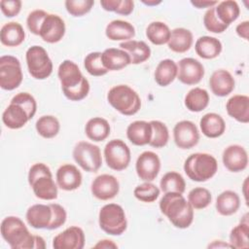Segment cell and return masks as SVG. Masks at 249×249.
Masks as SVG:
<instances>
[{
    "instance_id": "obj_17",
    "label": "cell",
    "mask_w": 249,
    "mask_h": 249,
    "mask_svg": "<svg viewBox=\"0 0 249 249\" xmlns=\"http://www.w3.org/2000/svg\"><path fill=\"white\" fill-rule=\"evenodd\" d=\"M65 30V22L59 16L48 14L41 25L39 36L44 42L54 44L64 37Z\"/></svg>"
},
{
    "instance_id": "obj_48",
    "label": "cell",
    "mask_w": 249,
    "mask_h": 249,
    "mask_svg": "<svg viewBox=\"0 0 249 249\" xmlns=\"http://www.w3.org/2000/svg\"><path fill=\"white\" fill-rule=\"evenodd\" d=\"M47 16H48V13L40 9L34 10L31 13H29L26 18V25L28 30L34 35H39L41 25Z\"/></svg>"
},
{
    "instance_id": "obj_40",
    "label": "cell",
    "mask_w": 249,
    "mask_h": 249,
    "mask_svg": "<svg viewBox=\"0 0 249 249\" xmlns=\"http://www.w3.org/2000/svg\"><path fill=\"white\" fill-rule=\"evenodd\" d=\"M249 225L248 222H241L231 229L230 232V241L231 248L244 249L249 247Z\"/></svg>"
},
{
    "instance_id": "obj_49",
    "label": "cell",
    "mask_w": 249,
    "mask_h": 249,
    "mask_svg": "<svg viewBox=\"0 0 249 249\" xmlns=\"http://www.w3.org/2000/svg\"><path fill=\"white\" fill-rule=\"evenodd\" d=\"M53 210V218L49 230H56L63 226L67 219V213L65 208L58 203H50Z\"/></svg>"
},
{
    "instance_id": "obj_33",
    "label": "cell",
    "mask_w": 249,
    "mask_h": 249,
    "mask_svg": "<svg viewBox=\"0 0 249 249\" xmlns=\"http://www.w3.org/2000/svg\"><path fill=\"white\" fill-rule=\"evenodd\" d=\"M110 124L107 120L101 117L89 119L85 126V133L87 137L94 142H101L105 140L110 135Z\"/></svg>"
},
{
    "instance_id": "obj_44",
    "label": "cell",
    "mask_w": 249,
    "mask_h": 249,
    "mask_svg": "<svg viewBox=\"0 0 249 249\" xmlns=\"http://www.w3.org/2000/svg\"><path fill=\"white\" fill-rule=\"evenodd\" d=\"M160 193V189L151 182H144L135 187L133 190L134 196L142 202H154L157 200Z\"/></svg>"
},
{
    "instance_id": "obj_32",
    "label": "cell",
    "mask_w": 249,
    "mask_h": 249,
    "mask_svg": "<svg viewBox=\"0 0 249 249\" xmlns=\"http://www.w3.org/2000/svg\"><path fill=\"white\" fill-rule=\"evenodd\" d=\"M215 207L222 216H231L237 212L240 207V197L237 193L227 190L222 192L216 198Z\"/></svg>"
},
{
    "instance_id": "obj_11",
    "label": "cell",
    "mask_w": 249,
    "mask_h": 249,
    "mask_svg": "<svg viewBox=\"0 0 249 249\" xmlns=\"http://www.w3.org/2000/svg\"><path fill=\"white\" fill-rule=\"evenodd\" d=\"M103 154L107 166L113 170H124L130 163V150L122 139L110 140L105 145Z\"/></svg>"
},
{
    "instance_id": "obj_51",
    "label": "cell",
    "mask_w": 249,
    "mask_h": 249,
    "mask_svg": "<svg viewBox=\"0 0 249 249\" xmlns=\"http://www.w3.org/2000/svg\"><path fill=\"white\" fill-rule=\"evenodd\" d=\"M134 2L132 0H121V3L116 11V14L122 16H128L133 12Z\"/></svg>"
},
{
    "instance_id": "obj_50",
    "label": "cell",
    "mask_w": 249,
    "mask_h": 249,
    "mask_svg": "<svg viewBox=\"0 0 249 249\" xmlns=\"http://www.w3.org/2000/svg\"><path fill=\"white\" fill-rule=\"evenodd\" d=\"M20 0H1L0 8L3 15L7 18H14L18 16L21 10Z\"/></svg>"
},
{
    "instance_id": "obj_16",
    "label": "cell",
    "mask_w": 249,
    "mask_h": 249,
    "mask_svg": "<svg viewBox=\"0 0 249 249\" xmlns=\"http://www.w3.org/2000/svg\"><path fill=\"white\" fill-rule=\"evenodd\" d=\"M86 242L85 232L78 226H71L53 239L54 249H83Z\"/></svg>"
},
{
    "instance_id": "obj_8",
    "label": "cell",
    "mask_w": 249,
    "mask_h": 249,
    "mask_svg": "<svg viewBox=\"0 0 249 249\" xmlns=\"http://www.w3.org/2000/svg\"><path fill=\"white\" fill-rule=\"evenodd\" d=\"M29 74L36 80H45L53 73V65L47 51L38 45L31 46L25 53Z\"/></svg>"
},
{
    "instance_id": "obj_12",
    "label": "cell",
    "mask_w": 249,
    "mask_h": 249,
    "mask_svg": "<svg viewBox=\"0 0 249 249\" xmlns=\"http://www.w3.org/2000/svg\"><path fill=\"white\" fill-rule=\"evenodd\" d=\"M173 139L178 148L183 150L192 149L199 141V132L195 123L183 120L174 125Z\"/></svg>"
},
{
    "instance_id": "obj_43",
    "label": "cell",
    "mask_w": 249,
    "mask_h": 249,
    "mask_svg": "<svg viewBox=\"0 0 249 249\" xmlns=\"http://www.w3.org/2000/svg\"><path fill=\"white\" fill-rule=\"evenodd\" d=\"M84 66L87 72L94 77H100L108 73V70L102 63L100 52H92L88 53L84 59Z\"/></svg>"
},
{
    "instance_id": "obj_4",
    "label": "cell",
    "mask_w": 249,
    "mask_h": 249,
    "mask_svg": "<svg viewBox=\"0 0 249 249\" xmlns=\"http://www.w3.org/2000/svg\"><path fill=\"white\" fill-rule=\"evenodd\" d=\"M3 239L12 249H31L35 247V235L31 234L23 221L17 216L5 217L0 226Z\"/></svg>"
},
{
    "instance_id": "obj_37",
    "label": "cell",
    "mask_w": 249,
    "mask_h": 249,
    "mask_svg": "<svg viewBox=\"0 0 249 249\" xmlns=\"http://www.w3.org/2000/svg\"><path fill=\"white\" fill-rule=\"evenodd\" d=\"M171 30L168 25L162 21H153L146 28L148 40L157 46L164 45L169 41Z\"/></svg>"
},
{
    "instance_id": "obj_19",
    "label": "cell",
    "mask_w": 249,
    "mask_h": 249,
    "mask_svg": "<svg viewBox=\"0 0 249 249\" xmlns=\"http://www.w3.org/2000/svg\"><path fill=\"white\" fill-rule=\"evenodd\" d=\"M55 180L58 188L63 191H74L80 188L83 176L78 167L71 163H65L58 167L55 173Z\"/></svg>"
},
{
    "instance_id": "obj_21",
    "label": "cell",
    "mask_w": 249,
    "mask_h": 249,
    "mask_svg": "<svg viewBox=\"0 0 249 249\" xmlns=\"http://www.w3.org/2000/svg\"><path fill=\"white\" fill-rule=\"evenodd\" d=\"M209 87L216 96L224 97L232 92L235 87L233 76L226 69L214 71L209 79Z\"/></svg>"
},
{
    "instance_id": "obj_38",
    "label": "cell",
    "mask_w": 249,
    "mask_h": 249,
    "mask_svg": "<svg viewBox=\"0 0 249 249\" xmlns=\"http://www.w3.org/2000/svg\"><path fill=\"white\" fill-rule=\"evenodd\" d=\"M35 128L40 136L46 139L55 137L60 129V124L57 118L52 115H44L40 117L36 124Z\"/></svg>"
},
{
    "instance_id": "obj_18",
    "label": "cell",
    "mask_w": 249,
    "mask_h": 249,
    "mask_svg": "<svg viewBox=\"0 0 249 249\" xmlns=\"http://www.w3.org/2000/svg\"><path fill=\"white\" fill-rule=\"evenodd\" d=\"M224 166L231 172H240L248 165V154L245 148L238 144H232L225 148L222 154Z\"/></svg>"
},
{
    "instance_id": "obj_10",
    "label": "cell",
    "mask_w": 249,
    "mask_h": 249,
    "mask_svg": "<svg viewBox=\"0 0 249 249\" xmlns=\"http://www.w3.org/2000/svg\"><path fill=\"white\" fill-rule=\"evenodd\" d=\"M23 79L20 61L13 55L0 57V87L5 90L18 89Z\"/></svg>"
},
{
    "instance_id": "obj_15",
    "label": "cell",
    "mask_w": 249,
    "mask_h": 249,
    "mask_svg": "<svg viewBox=\"0 0 249 249\" xmlns=\"http://www.w3.org/2000/svg\"><path fill=\"white\" fill-rule=\"evenodd\" d=\"M120 191L118 179L111 174H101L96 176L90 185V192L94 197L100 200L114 198Z\"/></svg>"
},
{
    "instance_id": "obj_29",
    "label": "cell",
    "mask_w": 249,
    "mask_h": 249,
    "mask_svg": "<svg viewBox=\"0 0 249 249\" xmlns=\"http://www.w3.org/2000/svg\"><path fill=\"white\" fill-rule=\"evenodd\" d=\"M194 42L193 33L184 27H177L171 30V35L167 46L169 50L177 53H183L188 52Z\"/></svg>"
},
{
    "instance_id": "obj_30",
    "label": "cell",
    "mask_w": 249,
    "mask_h": 249,
    "mask_svg": "<svg viewBox=\"0 0 249 249\" xmlns=\"http://www.w3.org/2000/svg\"><path fill=\"white\" fill-rule=\"evenodd\" d=\"M223 46L219 39L211 36H201L195 44L196 54L203 59H213L220 55Z\"/></svg>"
},
{
    "instance_id": "obj_31",
    "label": "cell",
    "mask_w": 249,
    "mask_h": 249,
    "mask_svg": "<svg viewBox=\"0 0 249 249\" xmlns=\"http://www.w3.org/2000/svg\"><path fill=\"white\" fill-rule=\"evenodd\" d=\"M119 47L129 54L131 64H141L151 56V49L144 41L129 40L122 42Z\"/></svg>"
},
{
    "instance_id": "obj_34",
    "label": "cell",
    "mask_w": 249,
    "mask_h": 249,
    "mask_svg": "<svg viewBox=\"0 0 249 249\" xmlns=\"http://www.w3.org/2000/svg\"><path fill=\"white\" fill-rule=\"evenodd\" d=\"M178 74L177 63L170 59L165 58L159 62L156 67L154 77L156 83L160 87H167L170 85L176 78Z\"/></svg>"
},
{
    "instance_id": "obj_26",
    "label": "cell",
    "mask_w": 249,
    "mask_h": 249,
    "mask_svg": "<svg viewBox=\"0 0 249 249\" xmlns=\"http://www.w3.org/2000/svg\"><path fill=\"white\" fill-rule=\"evenodd\" d=\"M105 35L111 41H129L135 36L134 26L122 19H114L110 21L105 28Z\"/></svg>"
},
{
    "instance_id": "obj_54",
    "label": "cell",
    "mask_w": 249,
    "mask_h": 249,
    "mask_svg": "<svg viewBox=\"0 0 249 249\" xmlns=\"http://www.w3.org/2000/svg\"><path fill=\"white\" fill-rule=\"evenodd\" d=\"M191 4L197 8V9H204V8H212L218 4V1H208V0H195L191 1Z\"/></svg>"
},
{
    "instance_id": "obj_13",
    "label": "cell",
    "mask_w": 249,
    "mask_h": 249,
    "mask_svg": "<svg viewBox=\"0 0 249 249\" xmlns=\"http://www.w3.org/2000/svg\"><path fill=\"white\" fill-rule=\"evenodd\" d=\"M137 176L145 182L154 181L160 170V160L159 156L152 151L141 153L135 162Z\"/></svg>"
},
{
    "instance_id": "obj_7",
    "label": "cell",
    "mask_w": 249,
    "mask_h": 249,
    "mask_svg": "<svg viewBox=\"0 0 249 249\" xmlns=\"http://www.w3.org/2000/svg\"><path fill=\"white\" fill-rule=\"evenodd\" d=\"M100 229L110 235H121L127 228V220L124 208L117 203L102 206L98 213Z\"/></svg>"
},
{
    "instance_id": "obj_57",
    "label": "cell",
    "mask_w": 249,
    "mask_h": 249,
    "mask_svg": "<svg viewBox=\"0 0 249 249\" xmlns=\"http://www.w3.org/2000/svg\"><path fill=\"white\" fill-rule=\"evenodd\" d=\"M208 247H230V248H231L230 243H225L222 240H215L212 244H209Z\"/></svg>"
},
{
    "instance_id": "obj_28",
    "label": "cell",
    "mask_w": 249,
    "mask_h": 249,
    "mask_svg": "<svg viewBox=\"0 0 249 249\" xmlns=\"http://www.w3.org/2000/svg\"><path fill=\"white\" fill-rule=\"evenodd\" d=\"M25 31L22 25L17 21L5 23L0 30V41L6 47H18L23 43Z\"/></svg>"
},
{
    "instance_id": "obj_27",
    "label": "cell",
    "mask_w": 249,
    "mask_h": 249,
    "mask_svg": "<svg viewBox=\"0 0 249 249\" xmlns=\"http://www.w3.org/2000/svg\"><path fill=\"white\" fill-rule=\"evenodd\" d=\"M199 126L202 134L208 138L220 137L226 130L224 119L219 114L213 112L207 113L201 117Z\"/></svg>"
},
{
    "instance_id": "obj_6",
    "label": "cell",
    "mask_w": 249,
    "mask_h": 249,
    "mask_svg": "<svg viewBox=\"0 0 249 249\" xmlns=\"http://www.w3.org/2000/svg\"><path fill=\"white\" fill-rule=\"evenodd\" d=\"M108 103L124 116H133L141 108V98L138 93L127 85H117L107 93Z\"/></svg>"
},
{
    "instance_id": "obj_25",
    "label": "cell",
    "mask_w": 249,
    "mask_h": 249,
    "mask_svg": "<svg viewBox=\"0 0 249 249\" xmlns=\"http://www.w3.org/2000/svg\"><path fill=\"white\" fill-rule=\"evenodd\" d=\"M152 133V125L146 121H134L126 128V137L135 146L149 145Z\"/></svg>"
},
{
    "instance_id": "obj_5",
    "label": "cell",
    "mask_w": 249,
    "mask_h": 249,
    "mask_svg": "<svg viewBox=\"0 0 249 249\" xmlns=\"http://www.w3.org/2000/svg\"><path fill=\"white\" fill-rule=\"evenodd\" d=\"M183 168L192 181L206 182L216 174L218 162L210 154L194 153L186 159Z\"/></svg>"
},
{
    "instance_id": "obj_46",
    "label": "cell",
    "mask_w": 249,
    "mask_h": 249,
    "mask_svg": "<svg viewBox=\"0 0 249 249\" xmlns=\"http://www.w3.org/2000/svg\"><path fill=\"white\" fill-rule=\"evenodd\" d=\"M214 7L209 8L205 12L203 16V24H204V27L212 33H223L228 29L229 26L219 20V18L215 14Z\"/></svg>"
},
{
    "instance_id": "obj_3",
    "label": "cell",
    "mask_w": 249,
    "mask_h": 249,
    "mask_svg": "<svg viewBox=\"0 0 249 249\" xmlns=\"http://www.w3.org/2000/svg\"><path fill=\"white\" fill-rule=\"evenodd\" d=\"M28 184L35 196L42 200H53L58 195V186L53 178L50 167L43 163H34L28 171Z\"/></svg>"
},
{
    "instance_id": "obj_2",
    "label": "cell",
    "mask_w": 249,
    "mask_h": 249,
    "mask_svg": "<svg viewBox=\"0 0 249 249\" xmlns=\"http://www.w3.org/2000/svg\"><path fill=\"white\" fill-rule=\"evenodd\" d=\"M160 212L177 229H187L194 221V208L180 193H164L160 200Z\"/></svg>"
},
{
    "instance_id": "obj_23",
    "label": "cell",
    "mask_w": 249,
    "mask_h": 249,
    "mask_svg": "<svg viewBox=\"0 0 249 249\" xmlns=\"http://www.w3.org/2000/svg\"><path fill=\"white\" fill-rule=\"evenodd\" d=\"M226 110L230 117L235 121L249 123V96L245 94H235L229 98L226 103Z\"/></svg>"
},
{
    "instance_id": "obj_24",
    "label": "cell",
    "mask_w": 249,
    "mask_h": 249,
    "mask_svg": "<svg viewBox=\"0 0 249 249\" xmlns=\"http://www.w3.org/2000/svg\"><path fill=\"white\" fill-rule=\"evenodd\" d=\"M30 120L27 111L19 104L11 102L2 114L3 124L11 129H18L23 127Z\"/></svg>"
},
{
    "instance_id": "obj_42",
    "label": "cell",
    "mask_w": 249,
    "mask_h": 249,
    "mask_svg": "<svg viewBox=\"0 0 249 249\" xmlns=\"http://www.w3.org/2000/svg\"><path fill=\"white\" fill-rule=\"evenodd\" d=\"M150 124L152 125L153 133L149 145L154 148L164 147L169 140V131L166 124L160 121L156 120L151 121Z\"/></svg>"
},
{
    "instance_id": "obj_20",
    "label": "cell",
    "mask_w": 249,
    "mask_h": 249,
    "mask_svg": "<svg viewBox=\"0 0 249 249\" xmlns=\"http://www.w3.org/2000/svg\"><path fill=\"white\" fill-rule=\"evenodd\" d=\"M52 218L53 210L50 204H33L27 209L25 214L27 224L31 228L37 230H49Z\"/></svg>"
},
{
    "instance_id": "obj_58",
    "label": "cell",
    "mask_w": 249,
    "mask_h": 249,
    "mask_svg": "<svg viewBox=\"0 0 249 249\" xmlns=\"http://www.w3.org/2000/svg\"><path fill=\"white\" fill-rule=\"evenodd\" d=\"M142 3H144L145 5H148V6H156L160 3H161V1H156V0H154V1H145V0H142Z\"/></svg>"
},
{
    "instance_id": "obj_9",
    "label": "cell",
    "mask_w": 249,
    "mask_h": 249,
    "mask_svg": "<svg viewBox=\"0 0 249 249\" xmlns=\"http://www.w3.org/2000/svg\"><path fill=\"white\" fill-rule=\"evenodd\" d=\"M76 163L87 172H96L102 165L100 148L90 142H78L72 152Z\"/></svg>"
},
{
    "instance_id": "obj_14",
    "label": "cell",
    "mask_w": 249,
    "mask_h": 249,
    "mask_svg": "<svg viewBox=\"0 0 249 249\" xmlns=\"http://www.w3.org/2000/svg\"><path fill=\"white\" fill-rule=\"evenodd\" d=\"M177 79L184 85L194 86L198 84L204 76V66L197 59L184 57L178 64Z\"/></svg>"
},
{
    "instance_id": "obj_41",
    "label": "cell",
    "mask_w": 249,
    "mask_h": 249,
    "mask_svg": "<svg viewBox=\"0 0 249 249\" xmlns=\"http://www.w3.org/2000/svg\"><path fill=\"white\" fill-rule=\"evenodd\" d=\"M188 201L194 209H204L211 203L212 195L206 188L196 187L189 192Z\"/></svg>"
},
{
    "instance_id": "obj_39",
    "label": "cell",
    "mask_w": 249,
    "mask_h": 249,
    "mask_svg": "<svg viewBox=\"0 0 249 249\" xmlns=\"http://www.w3.org/2000/svg\"><path fill=\"white\" fill-rule=\"evenodd\" d=\"M160 187L163 193L174 192L184 194L186 190V182L180 173L176 171H169L161 177Z\"/></svg>"
},
{
    "instance_id": "obj_22",
    "label": "cell",
    "mask_w": 249,
    "mask_h": 249,
    "mask_svg": "<svg viewBox=\"0 0 249 249\" xmlns=\"http://www.w3.org/2000/svg\"><path fill=\"white\" fill-rule=\"evenodd\" d=\"M101 60L108 71H119L131 64L129 54L121 48H108L101 53Z\"/></svg>"
},
{
    "instance_id": "obj_35",
    "label": "cell",
    "mask_w": 249,
    "mask_h": 249,
    "mask_svg": "<svg viewBox=\"0 0 249 249\" xmlns=\"http://www.w3.org/2000/svg\"><path fill=\"white\" fill-rule=\"evenodd\" d=\"M209 93L206 89L201 88H194L185 95L184 104L191 112H201L209 104Z\"/></svg>"
},
{
    "instance_id": "obj_52",
    "label": "cell",
    "mask_w": 249,
    "mask_h": 249,
    "mask_svg": "<svg viewBox=\"0 0 249 249\" xmlns=\"http://www.w3.org/2000/svg\"><path fill=\"white\" fill-rule=\"evenodd\" d=\"M235 32L236 34L244 39V40H248V36H249V21L248 20H244L240 23H238L235 27Z\"/></svg>"
},
{
    "instance_id": "obj_45",
    "label": "cell",
    "mask_w": 249,
    "mask_h": 249,
    "mask_svg": "<svg viewBox=\"0 0 249 249\" xmlns=\"http://www.w3.org/2000/svg\"><path fill=\"white\" fill-rule=\"evenodd\" d=\"M66 11L72 17H83L84 15L90 12L94 5L92 0H66L65 3Z\"/></svg>"
},
{
    "instance_id": "obj_36",
    "label": "cell",
    "mask_w": 249,
    "mask_h": 249,
    "mask_svg": "<svg viewBox=\"0 0 249 249\" xmlns=\"http://www.w3.org/2000/svg\"><path fill=\"white\" fill-rule=\"evenodd\" d=\"M215 14L219 20L224 24L230 26L231 22L237 19L240 14V8L236 1L225 0L219 2L215 7Z\"/></svg>"
},
{
    "instance_id": "obj_47",
    "label": "cell",
    "mask_w": 249,
    "mask_h": 249,
    "mask_svg": "<svg viewBox=\"0 0 249 249\" xmlns=\"http://www.w3.org/2000/svg\"><path fill=\"white\" fill-rule=\"evenodd\" d=\"M11 102L18 103L21 105L28 113L30 120L35 116L37 111V102L33 95L28 92H18L12 99Z\"/></svg>"
},
{
    "instance_id": "obj_53",
    "label": "cell",
    "mask_w": 249,
    "mask_h": 249,
    "mask_svg": "<svg viewBox=\"0 0 249 249\" xmlns=\"http://www.w3.org/2000/svg\"><path fill=\"white\" fill-rule=\"evenodd\" d=\"M120 3H121V0H101L100 1V5L103 10L107 12H114V13H116Z\"/></svg>"
},
{
    "instance_id": "obj_55",
    "label": "cell",
    "mask_w": 249,
    "mask_h": 249,
    "mask_svg": "<svg viewBox=\"0 0 249 249\" xmlns=\"http://www.w3.org/2000/svg\"><path fill=\"white\" fill-rule=\"evenodd\" d=\"M93 247L99 248V249H108V248H118V245L113 240L102 239V240H99Z\"/></svg>"
},
{
    "instance_id": "obj_56",
    "label": "cell",
    "mask_w": 249,
    "mask_h": 249,
    "mask_svg": "<svg viewBox=\"0 0 249 249\" xmlns=\"http://www.w3.org/2000/svg\"><path fill=\"white\" fill-rule=\"evenodd\" d=\"M46 247V243H45V239L40 236V235H35V247L34 248H45Z\"/></svg>"
},
{
    "instance_id": "obj_1",
    "label": "cell",
    "mask_w": 249,
    "mask_h": 249,
    "mask_svg": "<svg viewBox=\"0 0 249 249\" xmlns=\"http://www.w3.org/2000/svg\"><path fill=\"white\" fill-rule=\"evenodd\" d=\"M57 76L64 96L71 101H81L89 92V83L81 72L78 64L65 59L57 69Z\"/></svg>"
}]
</instances>
